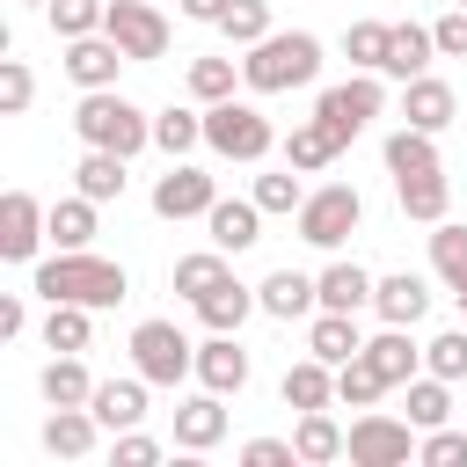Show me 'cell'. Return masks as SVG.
Returning a JSON list of instances; mask_svg holds the SVG:
<instances>
[{
    "instance_id": "f35d334b",
    "label": "cell",
    "mask_w": 467,
    "mask_h": 467,
    "mask_svg": "<svg viewBox=\"0 0 467 467\" xmlns=\"http://www.w3.org/2000/svg\"><path fill=\"white\" fill-rule=\"evenodd\" d=\"M431 270L445 277V292H460L467 285V226H431Z\"/></svg>"
},
{
    "instance_id": "836d02e7",
    "label": "cell",
    "mask_w": 467,
    "mask_h": 467,
    "mask_svg": "<svg viewBox=\"0 0 467 467\" xmlns=\"http://www.w3.org/2000/svg\"><path fill=\"white\" fill-rule=\"evenodd\" d=\"M95 306H73V299H51L44 306V350H88V336H95V321H88Z\"/></svg>"
},
{
    "instance_id": "7a4b0ae2",
    "label": "cell",
    "mask_w": 467,
    "mask_h": 467,
    "mask_svg": "<svg viewBox=\"0 0 467 467\" xmlns=\"http://www.w3.org/2000/svg\"><path fill=\"white\" fill-rule=\"evenodd\" d=\"M241 80H248L255 95L314 88V80H321V36H306V29H270L263 44H248V58H241Z\"/></svg>"
},
{
    "instance_id": "ba28073f",
    "label": "cell",
    "mask_w": 467,
    "mask_h": 467,
    "mask_svg": "<svg viewBox=\"0 0 467 467\" xmlns=\"http://www.w3.org/2000/svg\"><path fill=\"white\" fill-rule=\"evenodd\" d=\"M343 445H350V467H401V460H416V423L387 416V409H365Z\"/></svg>"
},
{
    "instance_id": "ab89813d",
    "label": "cell",
    "mask_w": 467,
    "mask_h": 467,
    "mask_svg": "<svg viewBox=\"0 0 467 467\" xmlns=\"http://www.w3.org/2000/svg\"><path fill=\"white\" fill-rule=\"evenodd\" d=\"M387 44H394V22H350L343 29V51H350L358 73H379L387 66Z\"/></svg>"
},
{
    "instance_id": "9c48e42d",
    "label": "cell",
    "mask_w": 467,
    "mask_h": 467,
    "mask_svg": "<svg viewBox=\"0 0 467 467\" xmlns=\"http://www.w3.org/2000/svg\"><path fill=\"white\" fill-rule=\"evenodd\" d=\"M102 29L124 44V58H131V66H153V58L168 51V15H161L153 0H109Z\"/></svg>"
},
{
    "instance_id": "9a60e30c",
    "label": "cell",
    "mask_w": 467,
    "mask_h": 467,
    "mask_svg": "<svg viewBox=\"0 0 467 467\" xmlns=\"http://www.w3.org/2000/svg\"><path fill=\"white\" fill-rule=\"evenodd\" d=\"M204 234H212V248H226V255L255 248V241H263V204H255V197H219V204L204 212Z\"/></svg>"
},
{
    "instance_id": "b9f144b4",
    "label": "cell",
    "mask_w": 467,
    "mask_h": 467,
    "mask_svg": "<svg viewBox=\"0 0 467 467\" xmlns=\"http://www.w3.org/2000/svg\"><path fill=\"white\" fill-rule=\"evenodd\" d=\"M44 15H51V29L73 44V36H95V29H102L109 0H44Z\"/></svg>"
},
{
    "instance_id": "bcb514c9",
    "label": "cell",
    "mask_w": 467,
    "mask_h": 467,
    "mask_svg": "<svg viewBox=\"0 0 467 467\" xmlns=\"http://www.w3.org/2000/svg\"><path fill=\"white\" fill-rule=\"evenodd\" d=\"M29 102H36V73H29V58H15V51H7V58H0V109H7V117H22Z\"/></svg>"
},
{
    "instance_id": "4316f807",
    "label": "cell",
    "mask_w": 467,
    "mask_h": 467,
    "mask_svg": "<svg viewBox=\"0 0 467 467\" xmlns=\"http://www.w3.org/2000/svg\"><path fill=\"white\" fill-rule=\"evenodd\" d=\"M124 182H131V175H124V153H109V146H88V153H80V168H73V190H80V197H95V204H117V197H124Z\"/></svg>"
},
{
    "instance_id": "cb8c5ba5",
    "label": "cell",
    "mask_w": 467,
    "mask_h": 467,
    "mask_svg": "<svg viewBox=\"0 0 467 467\" xmlns=\"http://www.w3.org/2000/svg\"><path fill=\"white\" fill-rule=\"evenodd\" d=\"M306 350H314V358H328V365H350V358L365 350V336H358V314H336V306H321V314L306 321Z\"/></svg>"
},
{
    "instance_id": "db71d44e",
    "label": "cell",
    "mask_w": 467,
    "mask_h": 467,
    "mask_svg": "<svg viewBox=\"0 0 467 467\" xmlns=\"http://www.w3.org/2000/svg\"><path fill=\"white\" fill-rule=\"evenodd\" d=\"M22 7H44V0H22Z\"/></svg>"
},
{
    "instance_id": "5b68a950",
    "label": "cell",
    "mask_w": 467,
    "mask_h": 467,
    "mask_svg": "<svg viewBox=\"0 0 467 467\" xmlns=\"http://www.w3.org/2000/svg\"><path fill=\"white\" fill-rule=\"evenodd\" d=\"M292 219H299V241L306 248H343L358 234V219H365V197L350 182H321V190H306V204Z\"/></svg>"
},
{
    "instance_id": "f546056e",
    "label": "cell",
    "mask_w": 467,
    "mask_h": 467,
    "mask_svg": "<svg viewBox=\"0 0 467 467\" xmlns=\"http://www.w3.org/2000/svg\"><path fill=\"white\" fill-rule=\"evenodd\" d=\"M394 197H401V212H409V219L438 226V219H445V204H452V182H445V168H431V175H394Z\"/></svg>"
},
{
    "instance_id": "7c38bea8",
    "label": "cell",
    "mask_w": 467,
    "mask_h": 467,
    "mask_svg": "<svg viewBox=\"0 0 467 467\" xmlns=\"http://www.w3.org/2000/svg\"><path fill=\"white\" fill-rule=\"evenodd\" d=\"M58 66H66V80L88 95V88H117V66H131V58H124V44H117L109 29H95V36H73Z\"/></svg>"
},
{
    "instance_id": "e575fe53",
    "label": "cell",
    "mask_w": 467,
    "mask_h": 467,
    "mask_svg": "<svg viewBox=\"0 0 467 467\" xmlns=\"http://www.w3.org/2000/svg\"><path fill=\"white\" fill-rule=\"evenodd\" d=\"M401 409H409V423H416V431H438V423L452 416V379H438V372H416Z\"/></svg>"
},
{
    "instance_id": "6da1fadb",
    "label": "cell",
    "mask_w": 467,
    "mask_h": 467,
    "mask_svg": "<svg viewBox=\"0 0 467 467\" xmlns=\"http://www.w3.org/2000/svg\"><path fill=\"white\" fill-rule=\"evenodd\" d=\"M29 292H36L44 306H51V299H73V306H117V299L131 292V277H124V263H109V255H88V248H58L51 263H36Z\"/></svg>"
},
{
    "instance_id": "7bdbcfd3",
    "label": "cell",
    "mask_w": 467,
    "mask_h": 467,
    "mask_svg": "<svg viewBox=\"0 0 467 467\" xmlns=\"http://www.w3.org/2000/svg\"><path fill=\"white\" fill-rule=\"evenodd\" d=\"M234 80H241L234 58H190V95H197V102H226Z\"/></svg>"
},
{
    "instance_id": "d590c367",
    "label": "cell",
    "mask_w": 467,
    "mask_h": 467,
    "mask_svg": "<svg viewBox=\"0 0 467 467\" xmlns=\"http://www.w3.org/2000/svg\"><path fill=\"white\" fill-rule=\"evenodd\" d=\"M153 146H161L168 161H182L190 146H204V109H161V117H153Z\"/></svg>"
},
{
    "instance_id": "60d3db41",
    "label": "cell",
    "mask_w": 467,
    "mask_h": 467,
    "mask_svg": "<svg viewBox=\"0 0 467 467\" xmlns=\"http://www.w3.org/2000/svg\"><path fill=\"white\" fill-rule=\"evenodd\" d=\"M219 29H226V44H263L270 36V0H226V15H219Z\"/></svg>"
},
{
    "instance_id": "2e32d148",
    "label": "cell",
    "mask_w": 467,
    "mask_h": 467,
    "mask_svg": "<svg viewBox=\"0 0 467 467\" xmlns=\"http://www.w3.org/2000/svg\"><path fill=\"white\" fill-rule=\"evenodd\" d=\"M197 379L212 387V394H241L248 387V350H241V336H204L197 343Z\"/></svg>"
},
{
    "instance_id": "7402d4cb",
    "label": "cell",
    "mask_w": 467,
    "mask_h": 467,
    "mask_svg": "<svg viewBox=\"0 0 467 467\" xmlns=\"http://www.w3.org/2000/svg\"><path fill=\"white\" fill-rule=\"evenodd\" d=\"M248 314H263V299H255V285H241V277H226V285H212V292L197 299V321L219 328V336H241Z\"/></svg>"
},
{
    "instance_id": "d4e9b609",
    "label": "cell",
    "mask_w": 467,
    "mask_h": 467,
    "mask_svg": "<svg viewBox=\"0 0 467 467\" xmlns=\"http://www.w3.org/2000/svg\"><path fill=\"white\" fill-rule=\"evenodd\" d=\"M365 358H372V372H379L387 387H409V379L423 372V350H416V343H409V328H394V321L365 343Z\"/></svg>"
},
{
    "instance_id": "44dd1931",
    "label": "cell",
    "mask_w": 467,
    "mask_h": 467,
    "mask_svg": "<svg viewBox=\"0 0 467 467\" xmlns=\"http://www.w3.org/2000/svg\"><path fill=\"white\" fill-rule=\"evenodd\" d=\"M372 306H379V321H394V328H416V321L431 314V285H423L416 270H394V277H379Z\"/></svg>"
},
{
    "instance_id": "ffe728a7",
    "label": "cell",
    "mask_w": 467,
    "mask_h": 467,
    "mask_svg": "<svg viewBox=\"0 0 467 467\" xmlns=\"http://www.w3.org/2000/svg\"><path fill=\"white\" fill-rule=\"evenodd\" d=\"M95 431H102V416L80 401V409H51L44 416V452L51 460H88L95 452Z\"/></svg>"
},
{
    "instance_id": "ac0fdd59",
    "label": "cell",
    "mask_w": 467,
    "mask_h": 467,
    "mask_svg": "<svg viewBox=\"0 0 467 467\" xmlns=\"http://www.w3.org/2000/svg\"><path fill=\"white\" fill-rule=\"evenodd\" d=\"M277 394H285V409H299V416H306V409H328V401H336V365L306 350L299 365H285Z\"/></svg>"
},
{
    "instance_id": "11a10c76",
    "label": "cell",
    "mask_w": 467,
    "mask_h": 467,
    "mask_svg": "<svg viewBox=\"0 0 467 467\" xmlns=\"http://www.w3.org/2000/svg\"><path fill=\"white\" fill-rule=\"evenodd\" d=\"M452 7H467V0H452Z\"/></svg>"
},
{
    "instance_id": "f907efd6",
    "label": "cell",
    "mask_w": 467,
    "mask_h": 467,
    "mask_svg": "<svg viewBox=\"0 0 467 467\" xmlns=\"http://www.w3.org/2000/svg\"><path fill=\"white\" fill-rule=\"evenodd\" d=\"M431 36H438V58H467V7L438 15V22H431Z\"/></svg>"
},
{
    "instance_id": "f6af8a7d",
    "label": "cell",
    "mask_w": 467,
    "mask_h": 467,
    "mask_svg": "<svg viewBox=\"0 0 467 467\" xmlns=\"http://www.w3.org/2000/svg\"><path fill=\"white\" fill-rule=\"evenodd\" d=\"M423 372H438V379H467V328L431 336V343H423Z\"/></svg>"
},
{
    "instance_id": "d6a6232c",
    "label": "cell",
    "mask_w": 467,
    "mask_h": 467,
    "mask_svg": "<svg viewBox=\"0 0 467 467\" xmlns=\"http://www.w3.org/2000/svg\"><path fill=\"white\" fill-rule=\"evenodd\" d=\"M431 168H445V161H438V131L401 124V131L387 139V175H431Z\"/></svg>"
},
{
    "instance_id": "1f68e13d",
    "label": "cell",
    "mask_w": 467,
    "mask_h": 467,
    "mask_svg": "<svg viewBox=\"0 0 467 467\" xmlns=\"http://www.w3.org/2000/svg\"><path fill=\"white\" fill-rule=\"evenodd\" d=\"M343 153V139L321 124V117H306V124H292V139H285V161L299 168V175H314V168H328Z\"/></svg>"
},
{
    "instance_id": "277c9868",
    "label": "cell",
    "mask_w": 467,
    "mask_h": 467,
    "mask_svg": "<svg viewBox=\"0 0 467 467\" xmlns=\"http://www.w3.org/2000/svg\"><path fill=\"white\" fill-rule=\"evenodd\" d=\"M204 146L219 153V161H263L270 146H277V131H270V117L255 109V102H204Z\"/></svg>"
},
{
    "instance_id": "484cf974",
    "label": "cell",
    "mask_w": 467,
    "mask_h": 467,
    "mask_svg": "<svg viewBox=\"0 0 467 467\" xmlns=\"http://www.w3.org/2000/svg\"><path fill=\"white\" fill-rule=\"evenodd\" d=\"M36 387H44L51 409H80V401H95V379H88L80 350H51V365L36 372Z\"/></svg>"
},
{
    "instance_id": "8992f818",
    "label": "cell",
    "mask_w": 467,
    "mask_h": 467,
    "mask_svg": "<svg viewBox=\"0 0 467 467\" xmlns=\"http://www.w3.org/2000/svg\"><path fill=\"white\" fill-rule=\"evenodd\" d=\"M131 372H146L153 387H182L197 372V343L175 321H139L131 328Z\"/></svg>"
},
{
    "instance_id": "f5cc1de1",
    "label": "cell",
    "mask_w": 467,
    "mask_h": 467,
    "mask_svg": "<svg viewBox=\"0 0 467 467\" xmlns=\"http://www.w3.org/2000/svg\"><path fill=\"white\" fill-rule=\"evenodd\" d=\"M175 7H182L190 22H219V15H226V0H175Z\"/></svg>"
},
{
    "instance_id": "4fadbf2b",
    "label": "cell",
    "mask_w": 467,
    "mask_h": 467,
    "mask_svg": "<svg viewBox=\"0 0 467 467\" xmlns=\"http://www.w3.org/2000/svg\"><path fill=\"white\" fill-rule=\"evenodd\" d=\"M255 299H263L270 321H314V314H321V285H314L306 270H270V277L255 285Z\"/></svg>"
},
{
    "instance_id": "3957f363",
    "label": "cell",
    "mask_w": 467,
    "mask_h": 467,
    "mask_svg": "<svg viewBox=\"0 0 467 467\" xmlns=\"http://www.w3.org/2000/svg\"><path fill=\"white\" fill-rule=\"evenodd\" d=\"M73 131H80V146H109V153H139V146H153V117L139 109V102H124L117 88H88L80 95V109H73Z\"/></svg>"
},
{
    "instance_id": "c3c4849f",
    "label": "cell",
    "mask_w": 467,
    "mask_h": 467,
    "mask_svg": "<svg viewBox=\"0 0 467 467\" xmlns=\"http://www.w3.org/2000/svg\"><path fill=\"white\" fill-rule=\"evenodd\" d=\"M109 460H117V467H153V460H161V438H146V431H109Z\"/></svg>"
},
{
    "instance_id": "7dc6e473",
    "label": "cell",
    "mask_w": 467,
    "mask_h": 467,
    "mask_svg": "<svg viewBox=\"0 0 467 467\" xmlns=\"http://www.w3.org/2000/svg\"><path fill=\"white\" fill-rule=\"evenodd\" d=\"M416 460H423V467H467V431H445V423L423 431V438H416Z\"/></svg>"
},
{
    "instance_id": "8d00e7d4",
    "label": "cell",
    "mask_w": 467,
    "mask_h": 467,
    "mask_svg": "<svg viewBox=\"0 0 467 467\" xmlns=\"http://www.w3.org/2000/svg\"><path fill=\"white\" fill-rule=\"evenodd\" d=\"M51 241H58V248H88V241H95V197H80V190L58 197V204H51Z\"/></svg>"
},
{
    "instance_id": "74e56055",
    "label": "cell",
    "mask_w": 467,
    "mask_h": 467,
    "mask_svg": "<svg viewBox=\"0 0 467 467\" xmlns=\"http://www.w3.org/2000/svg\"><path fill=\"white\" fill-rule=\"evenodd\" d=\"M379 394H387V379L372 372L365 350H358L350 365H336V401H343V409H379Z\"/></svg>"
},
{
    "instance_id": "52a82bcc",
    "label": "cell",
    "mask_w": 467,
    "mask_h": 467,
    "mask_svg": "<svg viewBox=\"0 0 467 467\" xmlns=\"http://www.w3.org/2000/svg\"><path fill=\"white\" fill-rule=\"evenodd\" d=\"M387 109V88H379V73H350V80H336V88H321V102H314V117L350 146L372 117Z\"/></svg>"
},
{
    "instance_id": "30bf717a",
    "label": "cell",
    "mask_w": 467,
    "mask_h": 467,
    "mask_svg": "<svg viewBox=\"0 0 467 467\" xmlns=\"http://www.w3.org/2000/svg\"><path fill=\"white\" fill-rule=\"evenodd\" d=\"M51 241V204H36L29 190L0 197V255L7 263H36V248Z\"/></svg>"
},
{
    "instance_id": "5bb4252c",
    "label": "cell",
    "mask_w": 467,
    "mask_h": 467,
    "mask_svg": "<svg viewBox=\"0 0 467 467\" xmlns=\"http://www.w3.org/2000/svg\"><path fill=\"white\" fill-rule=\"evenodd\" d=\"M452 117H460V95H452L438 73L401 80V124H416V131H445Z\"/></svg>"
},
{
    "instance_id": "603a6c76",
    "label": "cell",
    "mask_w": 467,
    "mask_h": 467,
    "mask_svg": "<svg viewBox=\"0 0 467 467\" xmlns=\"http://www.w3.org/2000/svg\"><path fill=\"white\" fill-rule=\"evenodd\" d=\"M350 431L328 416V409H306L299 423H292V452H299V467H328V460H343L350 445H343Z\"/></svg>"
},
{
    "instance_id": "681fc988",
    "label": "cell",
    "mask_w": 467,
    "mask_h": 467,
    "mask_svg": "<svg viewBox=\"0 0 467 467\" xmlns=\"http://www.w3.org/2000/svg\"><path fill=\"white\" fill-rule=\"evenodd\" d=\"M241 467H299V452H292V438H248Z\"/></svg>"
},
{
    "instance_id": "d6986e66",
    "label": "cell",
    "mask_w": 467,
    "mask_h": 467,
    "mask_svg": "<svg viewBox=\"0 0 467 467\" xmlns=\"http://www.w3.org/2000/svg\"><path fill=\"white\" fill-rule=\"evenodd\" d=\"M219 401H226V394L204 387V394H190V401L175 409V445H182V452H212V445L226 438V409H219Z\"/></svg>"
},
{
    "instance_id": "ee69618b",
    "label": "cell",
    "mask_w": 467,
    "mask_h": 467,
    "mask_svg": "<svg viewBox=\"0 0 467 467\" xmlns=\"http://www.w3.org/2000/svg\"><path fill=\"white\" fill-rule=\"evenodd\" d=\"M248 197H255L263 212H299V204H306V190H299V168H292V161H285L277 175H255V190H248Z\"/></svg>"
},
{
    "instance_id": "4dcf8cb0",
    "label": "cell",
    "mask_w": 467,
    "mask_h": 467,
    "mask_svg": "<svg viewBox=\"0 0 467 467\" xmlns=\"http://www.w3.org/2000/svg\"><path fill=\"white\" fill-rule=\"evenodd\" d=\"M226 277H234V270H226V248H190V255H175V270H168V285H175L190 306H197L212 285H226Z\"/></svg>"
},
{
    "instance_id": "f1b7e54d",
    "label": "cell",
    "mask_w": 467,
    "mask_h": 467,
    "mask_svg": "<svg viewBox=\"0 0 467 467\" xmlns=\"http://www.w3.org/2000/svg\"><path fill=\"white\" fill-rule=\"evenodd\" d=\"M431 58H438V36H431L423 22H394V44H387V66H379V73L416 80V73H431Z\"/></svg>"
},
{
    "instance_id": "816d5d0a",
    "label": "cell",
    "mask_w": 467,
    "mask_h": 467,
    "mask_svg": "<svg viewBox=\"0 0 467 467\" xmlns=\"http://www.w3.org/2000/svg\"><path fill=\"white\" fill-rule=\"evenodd\" d=\"M22 328H29V306L7 292V299H0V336H22Z\"/></svg>"
},
{
    "instance_id": "83f0119b",
    "label": "cell",
    "mask_w": 467,
    "mask_h": 467,
    "mask_svg": "<svg viewBox=\"0 0 467 467\" xmlns=\"http://www.w3.org/2000/svg\"><path fill=\"white\" fill-rule=\"evenodd\" d=\"M314 285H321V306H336V314H358V306H372V292H379V277H372L365 263H328Z\"/></svg>"
},
{
    "instance_id": "8fae6325",
    "label": "cell",
    "mask_w": 467,
    "mask_h": 467,
    "mask_svg": "<svg viewBox=\"0 0 467 467\" xmlns=\"http://www.w3.org/2000/svg\"><path fill=\"white\" fill-rule=\"evenodd\" d=\"M212 204H219V182L204 168H190V161H168V175L153 182V212L161 219H204Z\"/></svg>"
},
{
    "instance_id": "e0dca14e",
    "label": "cell",
    "mask_w": 467,
    "mask_h": 467,
    "mask_svg": "<svg viewBox=\"0 0 467 467\" xmlns=\"http://www.w3.org/2000/svg\"><path fill=\"white\" fill-rule=\"evenodd\" d=\"M146 372H131V379H95V416H102V431H139L146 423Z\"/></svg>"
}]
</instances>
